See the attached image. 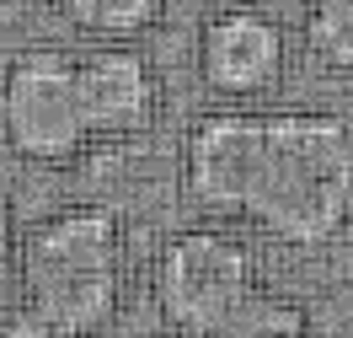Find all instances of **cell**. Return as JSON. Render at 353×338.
I'll use <instances>...</instances> for the list:
<instances>
[{
	"label": "cell",
	"mask_w": 353,
	"mask_h": 338,
	"mask_svg": "<svg viewBox=\"0 0 353 338\" xmlns=\"http://www.w3.org/2000/svg\"><path fill=\"white\" fill-rule=\"evenodd\" d=\"M193 338H305V312L284 295L252 290L241 306H230L220 322H209Z\"/></svg>",
	"instance_id": "7"
},
{
	"label": "cell",
	"mask_w": 353,
	"mask_h": 338,
	"mask_svg": "<svg viewBox=\"0 0 353 338\" xmlns=\"http://www.w3.org/2000/svg\"><path fill=\"white\" fill-rule=\"evenodd\" d=\"M284 65V32L273 17L252 6H230L220 17H209L199 38V70L214 91L246 97V91L273 86V75Z\"/></svg>",
	"instance_id": "5"
},
{
	"label": "cell",
	"mask_w": 353,
	"mask_h": 338,
	"mask_svg": "<svg viewBox=\"0 0 353 338\" xmlns=\"http://www.w3.org/2000/svg\"><path fill=\"white\" fill-rule=\"evenodd\" d=\"M0 338H75V333L59 328V322H48V317H38L32 306H22V312H11L0 322Z\"/></svg>",
	"instance_id": "10"
},
{
	"label": "cell",
	"mask_w": 353,
	"mask_h": 338,
	"mask_svg": "<svg viewBox=\"0 0 353 338\" xmlns=\"http://www.w3.org/2000/svg\"><path fill=\"white\" fill-rule=\"evenodd\" d=\"M123 279V236L118 215L102 204H75L43 220L22 247V290L27 306L75 338L97 333L118 306Z\"/></svg>",
	"instance_id": "2"
},
{
	"label": "cell",
	"mask_w": 353,
	"mask_h": 338,
	"mask_svg": "<svg viewBox=\"0 0 353 338\" xmlns=\"http://www.w3.org/2000/svg\"><path fill=\"white\" fill-rule=\"evenodd\" d=\"M0 135L32 161H65L86 145L75 59L59 48H27L0 81Z\"/></svg>",
	"instance_id": "4"
},
{
	"label": "cell",
	"mask_w": 353,
	"mask_h": 338,
	"mask_svg": "<svg viewBox=\"0 0 353 338\" xmlns=\"http://www.w3.org/2000/svg\"><path fill=\"white\" fill-rule=\"evenodd\" d=\"M6 247H11V215H6V204H0V258H6Z\"/></svg>",
	"instance_id": "11"
},
{
	"label": "cell",
	"mask_w": 353,
	"mask_h": 338,
	"mask_svg": "<svg viewBox=\"0 0 353 338\" xmlns=\"http://www.w3.org/2000/svg\"><path fill=\"white\" fill-rule=\"evenodd\" d=\"M310 54L332 70H353V0H310Z\"/></svg>",
	"instance_id": "9"
},
{
	"label": "cell",
	"mask_w": 353,
	"mask_h": 338,
	"mask_svg": "<svg viewBox=\"0 0 353 338\" xmlns=\"http://www.w3.org/2000/svg\"><path fill=\"white\" fill-rule=\"evenodd\" d=\"M182 182L203 209L321 247L353 215V129L332 113H209L182 145Z\"/></svg>",
	"instance_id": "1"
},
{
	"label": "cell",
	"mask_w": 353,
	"mask_h": 338,
	"mask_svg": "<svg viewBox=\"0 0 353 338\" xmlns=\"http://www.w3.org/2000/svg\"><path fill=\"white\" fill-rule=\"evenodd\" d=\"M75 91H81L86 135H134L150 124L155 81L134 48H97L75 59Z\"/></svg>",
	"instance_id": "6"
},
{
	"label": "cell",
	"mask_w": 353,
	"mask_h": 338,
	"mask_svg": "<svg viewBox=\"0 0 353 338\" xmlns=\"http://www.w3.org/2000/svg\"><path fill=\"white\" fill-rule=\"evenodd\" d=\"M75 27L86 32H102V38H129L139 27H150L161 17L166 0H54Z\"/></svg>",
	"instance_id": "8"
},
{
	"label": "cell",
	"mask_w": 353,
	"mask_h": 338,
	"mask_svg": "<svg viewBox=\"0 0 353 338\" xmlns=\"http://www.w3.org/2000/svg\"><path fill=\"white\" fill-rule=\"evenodd\" d=\"M257 290L252 252L225 231H182L155 258V301L182 338L203 333Z\"/></svg>",
	"instance_id": "3"
}]
</instances>
